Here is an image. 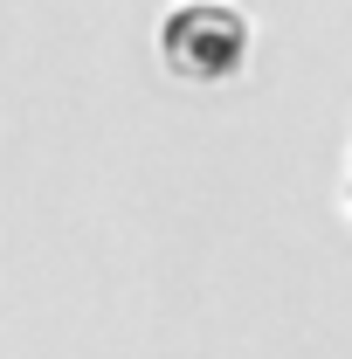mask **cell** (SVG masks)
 Instances as JSON below:
<instances>
[{
    "mask_svg": "<svg viewBox=\"0 0 352 359\" xmlns=\"http://www.w3.org/2000/svg\"><path fill=\"white\" fill-rule=\"evenodd\" d=\"M242 42H249L242 21L228 7H215V0L180 7L173 21H166V35H159V48H166V62H173L180 76H228L242 62Z\"/></svg>",
    "mask_w": 352,
    "mask_h": 359,
    "instance_id": "cell-1",
    "label": "cell"
}]
</instances>
